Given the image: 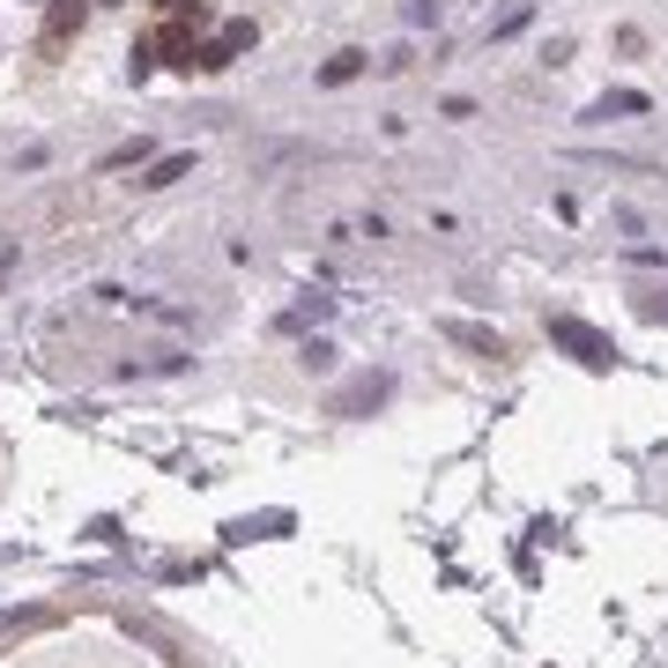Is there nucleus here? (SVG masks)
I'll use <instances>...</instances> for the list:
<instances>
[{
	"mask_svg": "<svg viewBox=\"0 0 668 668\" xmlns=\"http://www.w3.org/2000/svg\"><path fill=\"white\" fill-rule=\"evenodd\" d=\"M8 268H16V246H8V238H0V275H8Z\"/></svg>",
	"mask_w": 668,
	"mask_h": 668,
	"instance_id": "obj_14",
	"label": "nucleus"
},
{
	"mask_svg": "<svg viewBox=\"0 0 668 668\" xmlns=\"http://www.w3.org/2000/svg\"><path fill=\"white\" fill-rule=\"evenodd\" d=\"M156 8H172V16H186V8H194V0H156Z\"/></svg>",
	"mask_w": 668,
	"mask_h": 668,
	"instance_id": "obj_15",
	"label": "nucleus"
},
{
	"mask_svg": "<svg viewBox=\"0 0 668 668\" xmlns=\"http://www.w3.org/2000/svg\"><path fill=\"white\" fill-rule=\"evenodd\" d=\"M364 68H371L364 52H335V60H327V68H320V82H327V90H342V82H357V74H364Z\"/></svg>",
	"mask_w": 668,
	"mask_h": 668,
	"instance_id": "obj_5",
	"label": "nucleus"
},
{
	"mask_svg": "<svg viewBox=\"0 0 668 668\" xmlns=\"http://www.w3.org/2000/svg\"><path fill=\"white\" fill-rule=\"evenodd\" d=\"M223 45H230V60H238V52L260 45V30H253V23H223Z\"/></svg>",
	"mask_w": 668,
	"mask_h": 668,
	"instance_id": "obj_8",
	"label": "nucleus"
},
{
	"mask_svg": "<svg viewBox=\"0 0 668 668\" xmlns=\"http://www.w3.org/2000/svg\"><path fill=\"white\" fill-rule=\"evenodd\" d=\"M445 335H453L461 349H475V357H505V342H497L491 327H475V320H445Z\"/></svg>",
	"mask_w": 668,
	"mask_h": 668,
	"instance_id": "obj_4",
	"label": "nucleus"
},
{
	"mask_svg": "<svg viewBox=\"0 0 668 668\" xmlns=\"http://www.w3.org/2000/svg\"><path fill=\"white\" fill-rule=\"evenodd\" d=\"M297 357H305V371H327V364H335V342H320V335H312V342L297 349Z\"/></svg>",
	"mask_w": 668,
	"mask_h": 668,
	"instance_id": "obj_9",
	"label": "nucleus"
},
{
	"mask_svg": "<svg viewBox=\"0 0 668 668\" xmlns=\"http://www.w3.org/2000/svg\"><path fill=\"white\" fill-rule=\"evenodd\" d=\"M631 112H654V97H646V90H602V97L587 104L594 126H602V120H631Z\"/></svg>",
	"mask_w": 668,
	"mask_h": 668,
	"instance_id": "obj_2",
	"label": "nucleus"
},
{
	"mask_svg": "<svg viewBox=\"0 0 668 668\" xmlns=\"http://www.w3.org/2000/svg\"><path fill=\"white\" fill-rule=\"evenodd\" d=\"M142 156H148V142H126V148H112V156H104L97 172H120V164H142Z\"/></svg>",
	"mask_w": 668,
	"mask_h": 668,
	"instance_id": "obj_10",
	"label": "nucleus"
},
{
	"mask_svg": "<svg viewBox=\"0 0 668 668\" xmlns=\"http://www.w3.org/2000/svg\"><path fill=\"white\" fill-rule=\"evenodd\" d=\"M186 172H194V148H172V156H156V164H148L142 186H148V194H164V186H178Z\"/></svg>",
	"mask_w": 668,
	"mask_h": 668,
	"instance_id": "obj_3",
	"label": "nucleus"
},
{
	"mask_svg": "<svg viewBox=\"0 0 668 668\" xmlns=\"http://www.w3.org/2000/svg\"><path fill=\"white\" fill-rule=\"evenodd\" d=\"M549 342L572 349V357H579V364H594V371H609V364H617V342H609L602 327L572 320V312H557V320H549Z\"/></svg>",
	"mask_w": 668,
	"mask_h": 668,
	"instance_id": "obj_1",
	"label": "nucleus"
},
{
	"mask_svg": "<svg viewBox=\"0 0 668 668\" xmlns=\"http://www.w3.org/2000/svg\"><path fill=\"white\" fill-rule=\"evenodd\" d=\"M401 16H409V30H423V23H439V0H409Z\"/></svg>",
	"mask_w": 668,
	"mask_h": 668,
	"instance_id": "obj_12",
	"label": "nucleus"
},
{
	"mask_svg": "<svg viewBox=\"0 0 668 668\" xmlns=\"http://www.w3.org/2000/svg\"><path fill=\"white\" fill-rule=\"evenodd\" d=\"M134 371H186V357H172V349H164V357H142V364H126V379H134Z\"/></svg>",
	"mask_w": 668,
	"mask_h": 668,
	"instance_id": "obj_11",
	"label": "nucleus"
},
{
	"mask_svg": "<svg viewBox=\"0 0 668 668\" xmlns=\"http://www.w3.org/2000/svg\"><path fill=\"white\" fill-rule=\"evenodd\" d=\"M74 23H82V0H60V8H52V23H45V38L60 45V38H68Z\"/></svg>",
	"mask_w": 668,
	"mask_h": 668,
	"instance_id": "obj_7",
	"label": "nucleus"
},
{
	"mask_svg": "<svg viewBox=\"0 0 668 668\" xmlns=\"http://www.w3.org/2000/svg\"><path fill=\"white\" fill-rule=\"evenodd\" d=\"M327 312H335V297H320V290H305L290 305V312H282V327H305V320H327Z\"/></svg>",
	"mask_w": 668,
	"mask_h": 668,
	"instance_id": "obj_6",
	"label": "nucleus"
},
{
	"mask_svg": "<svg viewBox=\"0 0 668 668\" xmlns=\"http://www.w3.org/2000/svg\"><path fill=\"white\" fill-rule=\"evenodd\" d=\"M639 312H646V320H668V290H646V297H639Z\"/></svg>",
	"mask_w": 668,
	"mask_h": 668,
	"instance_id": "obj_13",
	"label": "nucleus"
}]
</instances>
